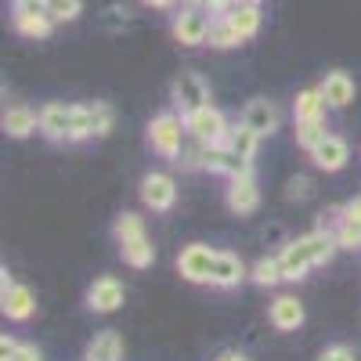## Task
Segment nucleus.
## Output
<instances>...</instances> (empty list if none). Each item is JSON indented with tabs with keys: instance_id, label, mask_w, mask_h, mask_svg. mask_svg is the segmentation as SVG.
<instances>
[{
	"instance_id": "2eb2a0df",
	"label": "nucleus",
	"mask_w": 361,
	"mask_h": 361,
	"mask_svg": "<svg viewBox=\"0 0 361 361\" xmlns=\"http://www.w3.org/2000/svg\"><path fill=\"white\" fill-rule=\"evenodd\" d=\"M243 123L253 127L260 137H271V134H279L282 127V112L275 102H267V98H253L246 109H243Z\"/></svg>"
},
{
	"instance_id": "0eeeda50",
	"label": "nucleus",
	"mask_w": 361,
	"mask_h": 361,
	"mask_svg": "<svg viewBox=\"0 0 361 361\" xmlns=\"http://www.w3.org/2000/svg\"><path fill=\"white\" fill-rule=\"evenodd\" d=\"M116 123V112L105 102H83L76 105V127H73V141H87V137H105Z\"/></svg>"
},
{
	"instance_id": "6e6552de",
	"label": "nucleus",
	"mask_w": 361,
	"mask_h": 361,
	"mask_svg": "<svg viewBox=\"0 0 361 361\" xmlns=\"http://www.w3.org/2000/svg\"><path fill=\"white\" fill-rule=\"evenodd\" d=\"M11 22H15V33L29 37V40H44L51 37L54 18L47 15V8L33 4V0H15L11 4Z\"/></svg>"
},
{
	"instance_id": "dca6fc26",
	"label": "nucleus",
	"mask_w": 361,
	"mask_h": 361,
	"mask_svg": "<svg viewBox=\"0 0 361 361\" xmlns=\"http://www.w3.org/2000/svg\"><path fill=\"white\" fill-rule=\"evenodd\" d=\"M246 275H250V271H246L243 257H238V253H228V250H217L214 271H209V286H217V289H235Z\"/></svg>"
},
{
	"instance_id": "423d86ee",
	"label": "nucleus",
	"mask_w": 361,
	"mask_h": 361,
	"mask_svg": "<svg viewBox=\"0 0 361 361\" xmlns=\"http://www.w3.org/2000/svg\"><path fill=\"white\" fill-rule=\"evenodd\" d=\"M170 98H173V105H177L180 116H188V112L209 105V83L202 80V73L185 69V73H177V80L170 87Z\"/></svg>"
},
{
	"instance_id": "9b49d317",
	"label": "nucleus",
	"mask_w": 361,
	"mask_h": 361,
	"mask_svg": "<svg viewBox=\"0 0 361 361\" xmlns=\"http://www.w3.org/2000/svg\"><path fill=\"white\" fill-rule=\"evenodd\" d=\"M73 127H76V105H62L51 102L40 109V134L51 141H73Z\"/></svg>"
},
{
	"instance_id": "6ab92c4d",
	"label": "nucleus",
	"mask_w": 361,
	"mask_h": 361,
	"mask_svg": "<svg viewBox=\"0 0 361 361\" xmlns=\"http://www.w3.org/2000/svg\"><path fill=\"white\" fill-rule=\"evenodd\" d=\"M267 318H271V325H275L279 333H296L307 314H304V304H300L296 296H275V304H271Z\"/></svg>"
},
{
	"instance_id": "4468645a",
	"label": "nucleus",
	"mask_w": 361,
	"mask_h": 361,
	"mask_svg": "<svg viewBox=\"0 0 361 361\" xmlns=\"http://www.w3.org/2000/svg\"><path fill=\"white\" fill-rule=\"evenodd\" d=\"M311 163L318 166V170H325V173H336V170H343L347 166V159H350V145L340 137V134H325L314 148H311Z\"/></svg>"
},
{
	"instance_id": "a878e982",
	"label": "nucleus",
	"mask_w": 361,
	"mask_h": 361,
	"mask_svg": "<svg viewBox=\"0 0 361 361\" xmlns=\"http://www.w3.org/2000/svg\"><path fill=\"white\" fill-rule=\"evenodd\" d=\"M250 279L260 286V289H271V286H279L286 282V271H282V260L279 257H260L250 271Z\"/></svg>"
},
{
	"instance_id": "f03ea898",
	"label": "nucleus",
	"mask_w": 361,
	"mask_h": 361,
	"mask_svg": "<svg viewBox=\"0 0 361 361\" xmlns=\"http://www.w3.org/2000/svg\"><path fill=\"white\" fill-rule=\"evenodd\" d=\"M116 243H119V253H123V260L130 267H152L156 260V246H152V238H148L145 231V221L137 214H119L116 221Z\"/></svg>"
},
{
	"instance_id": "4c0bfd02",
	"label": "nucleus",
	"mask_w": 361,
	"mask_h": 361,
	"mask_svg": "<svg viewBox=\"0 0 361 361\" xmlns=\"http://www.w3.org/2000/svg\"><path fill=\"white\" fill-rule=\"evenodd\" d=\"M238 4H264V0H238Z\"/></svg>"
},
{
	"instance_id": "ddd939ff",
	"label": "nucleus",
	"mask_w": 361,
	"mask_h": 361,
	"mask_svg": "<svg viewBox=\"0 0 361 361\" xmlns=\"http://www.w3.org/2000/svg\"><path fill=\"white\" fill-rule=\"evenodd\" d=\"M123 300H127V289L119 279L105 275V279H94V286L87 289V307L94 311V314H112L123 307Z\"/></svg>"
},
{
	"instance_id": "39448f33",
	"label": "nucleus",
	"mask_w": 361,
	"mask_h": 361,
	"mask_svg": "<svg viewBox=\"0 0 361 361\" xmlns=\"http://www.w3.org/2000/svg\"><path fill=\"white\" fill-rule=\"evenodd\" d=\"M185 127H188V137L202 141V145H224L228 134H231V123H228V116L214 105H202L195 112L185 116Z\"/></svg>"
},
{
	"instance_id": "7ed1b4c3",
	"label": "nucleus",
	"mask_w": 361,
	"mask_h": 361,
	"mask_svg": "<svg viewBox=\"0 0 361 361\" xmlns=\"http://www.w3.org/2000/svg\"><path fill=\"white\" fill-rule=\"evenodd\" d=\"M148 145H152L156 156L177 163L180 152H185V145H188L185 116H177V112H159V116H152V123H148Z\"/></svg>"
},
{
	"instance_id": "72a5a7b5",
	"label": "nucleus",
	"mask_w": 361,
	"mask_h": 361,
	"mask_svg": "<svg viewBox=\"0 0 361 361\" xmlns=\"http://www.w3.org/2000/svg\"><path fill=\"white\" fill-rule=\"evenodd\" d=\"M235 4H238V0H202V8H206L209 15H228Z\"/></svg>"
},
{
	"instance_id": "aec40b11",
	"label": "nucleus",
	"mask_w": 361,
	"mask_h": 361,
	"mask_svg": "<svg viewBox=\"0 0 361 361\" xmlns=\"http://www.w3.org/2000/svg\"><path fill=\"white\" fill-rule=\"evenodd\" d=\"M0 127H4L8 137H29L40 130V112H33L29 105H11L4 119H0Z\"/></svg>"
},
{
	"instance_id": "f704fd0d",
	"label": "nucleus",
	"mask_w": 361,
	"mask_h": 361,
	"mask_svg": "<svg viewBox=\"0 0 361 361\" xmlns=\"http://www.w3.org/2000/svg\"><path fill=\"white\" fill-rule=\"evenodd\" d=\"M340 209H343V217H347V221H357V224H361V195H354V199L343 202Z\"/></svg>"
},
{
	"instance_id": "f8f14e48",
	"label": "nucleus",
	"mask_w": 361,
	"mask_h": 361,
	"mask_svg": "<svg viewBox=\"0 0 361 361\" xmlns=\"http://www.w3.org/2000/svg\"><path fill=\"white\" fill-rule=\"evenodd\" d=\"M257 206H260V188H257L253 170H243L238 177H228V209L231 214L246 217Z\"/></svg>"
},
{
	"instance_id": "f257e3e1",
	"label": "nucleus",
	"mask_w": 361,
	"mask_h": 361,
	"mask_svg": "<svg viewBox=\"0 0 361 361\" xmlns=\"http://www.w3.org/2000/svg\"><path fill=\"white\" fill-rule=\"evenodd\" d=\"M336 250H340L336 235H333V231H325V228H314V231H307V235L293 238V243L279 253L282 271H286V282H300L311 267L329 264V260L336 257Z\"/></svg>"
},
{
	"instance_id": "2f4dec72",
	"label": "nucleus",
	"mask_w": 361,
	"mask_h": 361,
	"mask_svg": "<svg viewBox=\"0 0 361 361\" xmlns=\"http://www.w3.org/2000/svg\"><path fill=\"white\" fill-rule=\"evenodd\" d=\"M286 195L289 199H307L311 195V177H304V173H296V177H289V185H286Z\"/></svg>"
},
{
	"instance_id": "4be33fe9",
	"label": "nucleus",
	"mask_w": 361,
	"mask_h": 361,
	"mask_svg": "<svg viewBox=\"0 0 361 361\" xmlns=\"http://www.w3.org/2000/svg\"><path fill=\"white\" fill-rule=\"evenodd\" d=\"M83 361H123V336L116 329H105L94 340L87 343L83 350Z\"/></svg>"
},
{
	"instance_id": "9d476101",
	"label": "nucleus",
	"mask_w": 361,
	"mask_h": 361,
	"mask_svg": "<svg viewBox=\"0 0 361 361\" xmlns=\"http://www.w3.org/2000/svg\"><path fill=\"white\" fill-rule=\"evenodd\" d=\"M141 202L152 209V214H166L177 202V180L163 170H152L141 177Z\"/></svg>"
},
{
	"instance_id": "c756f323",
	"label": "nucleus",
	"mask_w": 361,
	"mask_h": 361,
	"mask_svg": "<svg viewBox=\"0 0 361 361\" xmlns=\"http://www.w3.org/2000/svg\"><path fill=\"white\" fill-rule=\"evenodd\" d=\"M80 11H83V0H47V15L54 18V25L76 22Z\"/></svg>"
},
{
	"instance_id": "cd10ccee",
	"label": "nucleus",
	"mask_w": 361,
	"mask_h": 361,
	"mask_svg": "<svg viewBox=\"0 0 361 361\" xmlns=\"http://www.w3.org/2000/svg\"><path fill=\"white\" fill-rule=\"evenodd\" d=\"M325 134H329L325 116H318V119H296V145L304 148V152H311V148H314Z\"/></svg>"
},
{
	"instance_id": "a211bd4d",
	"label": "nucleus",
	"mask_w": 361,
	"mask_h": 361,
	"mask_svg": "<svg viewBox=\"0 0 361 361\" xmlns=\"http://www.w3.org/2000/svg\"><path fill=\"white\" fill-rule=\"evenodd\" d=\"M0 307H4V314H8V322H29L33 318V311H37V296H33V289L29 286H11V289H4L0 293Z\"/></svg>"
},
{
	"instance_id": "c9c22d12",
	"label": "nucleus",
	"mask_w": 361,
	"mask_h": 361,
	"mask_svg": "<svg viewBox=\"0 0 361 361\" xmlns=\"http://www.w3.org/2000/svg\"><path fill=\"white\" fill-rule=\"evenodd\" d=\"M141 4H145V8H156V11H166L173 0H141Z\"/></svg>"
},
{
	"instance_id": "58836bf2",
	"label": "nucleus",
	"mask_w": 361,
	"mask_h": 361,
	"mask_svg": "<svg viewBox=\"0 0 361 361\" xmlns=\"http://www.w3.org/2000/svg\"><path fill=\"white\" fill-rule=\"evenodd\" d=\"M180 4H202V0H180Z\"/></svg>"
},
{
	"instance_id": "ea45409f",
	"label": "nucleus",
	"mask_w": 361,
	"mask_h": 361,
	"mask_svg": "<svg viewBox=\"0 0 361 361\" xmlns=\"http://www.w3.org/2000/svg\"><path fill=\"white\" fill-rule=\"evenodd\" d=\"M33 4H40V8H47V0H33Z\"/></svg>"
},
{
	"instance_id": "e433bc0d",
	"label": "nucleus",
	"mask_w": 361,
	"mask_h": 361,
	"mask_svg": "<svg viewBox=\"0 0 361 361\" xmlns=\"http://www.w3.org/2000/svg\"><path fill=\"white\" fill-rule=\"evenodd\" d=\"M217 361H250V357H243V354H235V350H224Z\"/></svg>"
},
{
	"instance_id": "473e14b6",
	"label": "nucleus",
	"mask_w": 361,
	"mask_h": 361,
	"mask_svg": "<svg viewBox=\"0 0 361 361\" xmlns=\"http://www.w3.org/2000/svg\"><path fill=\"white\" fill-rule=\"evenodd\" d=\"M318 361H357V354L347 347V343H333V347H325Z\"/></svg>"
},
{
	"instance_id": "f3484780",
	"label": "nucleus",
	"mask_w": 361,
	"mask_h": 361,
	"mask_svg": "<svg viewBox=\"0 0 361 361\" xmlns=\"http://www.w3.org/2000/svg\"><path fill=\"white\" fill-rule=\"evenodd\" d=\"M202 170H209V173H224V177H238L243 170H250V163H246V159H238V156L231 152V145L224 141V145H206Z\"/></svg>"
},
{
	"instance_id": "b1692460",
	"label": "nucleus",
	"mask_w": 361,
	"mask_h": 361,
	"mask_svg": "<svg viewBox=\"0 0 361 361\" xmlns=\"http://www.w3.org/2000/svg\"><path fill=\"white\" fill-rule=\"evenodd\" d=\"M228 145H231V152L238 156V159H246V163H253V156H257V148H260V134L253 130V127H246L243 119L231 127V134H228Z\"/></svg>"
},
{
	"instance_id": "412c9836",
	"label": "nucleus",
	"mask_w": 361,
	"mask_h": 361,
	"mask_svg": "<svg viewBox=\"0 0 361 361\" xmlns=\"http://www.w3.org/2000/svg\"><path fill=\"white\" fill-rule=\"evenodd\" d=\"M322 94H325L329 109H347L354 102V80H350V73L333 69V73L322 80Z\"/></svg>"
},
{
	"instance_id": "bb28decb",
	"label": "nucleus",
	"mask_w": 361,
	"mask_h": 361,
	"mask_svg": "<svg viewBox=\"0 0 361 361\" xmlns=\"http://www.w3.org/2000/svg\"><path fill=\"white\" fill-rule=\"evenodd\" d=\"M206 44L217 47V51H231V47H238L243 40H238V33L231 29L228 15H214V25H209V40Z\"/></svg>"
},
{
	"instance_id": "393cba45",
	"label": "nucleus",
	"mask_w": 361,
	"mask_h": 361,
	"mask_svg": "<svg viewBox=\"0 0 361 361\" xmlns=\"http://www.w3.org/2000/svg\"><path fill=\"white\" fill-rule=\"evenodd\" d=\"M325 109H329V102L322 94V87H307L293 102V119H318V116H325Z\"/></svg>"
},
{
	"instance_id": "5701e85b",
	"label": "nucleus",
	"mask_w": 361,
	"mask_h": 361,
	"mask_svg": "<svg viewBox=\"0 0 361 361\" xmlns=\"http://www.w3.org/2000/svg\"><path fill=\"white\" fill-rule=\"evenodd\" d=\"M228 22H231V29L238 33V40H253L257 33H260V22H264V15H260V4H235L231 11H228Z\"/></svg>"
},
{
	"instance_id": "20e7f679",
	"label": "nucleus",
	"mask_w": 361,
	"mask_h": 361,
	"mask_svg": "<svg viewBox=\"0 0 361 361\" xmlns=\"http://www.w3.org/2000/svg\"><path fill=\"white\" fill-rule=\"evenodd\" d=\"M209 25H214V15L199 4H185L180 11H173L170 18V37L180 47H202L209 40Z\"/></svg>"
},
{
	"instance_id": "1a4fd4ad",
	"label": "nucleus",
	"mask_w": 361,
	"mask_h": 361,
	"mask_svg": "<svg viewBox=\"0 0 361 361\" xmlns=\"http://www.w3.org/2000/svg\"><path fill=\"white\" fill-rule=\"evenodd\" d=\"M214 260H217V250H209L206 243H192L180 250L177 257V271L185 282H195V286H209V271H214Z\"/></svg>"
},
{
	"instance_id": "c85d7f7f",
	"label": "nucleus",
	"mask_w": 361,
	"mask_h": 361,
	"mask_svg": "<svg viewBox=\"0 0 361 361\" xmlns=\"http://www.w3.org/2000/svg\"><path fill=\"white\" fill-rule=\"evenodd\" d=\"M0 361H44V357L33 343H18V340L4 336L0 340Z\"/></svg>"
},
{
	"instance_id": "7c9ffc66",
	"label": "nucleus",
	"mask_w": 361,
	"mask_h": 361,
	"mask_svg": "<svg viewBox=\"0 0 361 361\" xmlns=\"http://www.w3.org/2000/svg\"><path fill=\"white\" fill-rule=\"evenodd\" d=\"M336 243H340V250H350V253H357L361 250V224L357 221H347V217H340V224H336Z\"/></svg>"
}]
</instances>
